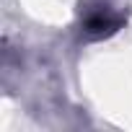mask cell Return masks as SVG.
Segmentation results:
<instances>
[{"mask_svg":"<svg viewBox=\"0 0 132 132\" xmlns=\"http://www.w3.org/2000/svg\"><path fill=\"white\" fill-rule=\"evenodd\" d=\"M117 18H111V16H104V13H98V16H93L88 23H86V29H88V34H96V36H104V34H109V31H114L117 29Z\"/></svg>","mask_w":132,"mask_h":132,"instance_id":"1","label":"cell"}]
</instances>
